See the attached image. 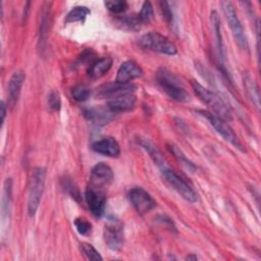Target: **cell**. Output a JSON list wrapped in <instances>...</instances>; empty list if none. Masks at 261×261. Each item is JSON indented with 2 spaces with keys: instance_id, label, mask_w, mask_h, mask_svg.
I'll return each mask as SVG.
<instances>
[{
  "instance_id": "cell-22",
  "label": "cell",
  "mask_w": 261,
  "mask_h": 261,
  "mask_svg": "<svg viewBox=\"0 0 261 261\" xmlns=\"http://www.w3.org/2000/svg\"><path fill=\"white\" fill-rule=\"evenodd\" d=\"M141 145L142 147L148 152V154L150 155V157L152 158V160L154 161V163L160 168H164L166 167V161L164 159V157L162 156V154L160 153V151L152 144L150 143L149 141L147 140H144V141H141Z\"/></svg>"
},
{
  "instance_id": "cell-19",
  "label": "cell",
  "mask_w": 261,
  "mask_h": 261,
  "mask_svg": "<svg viewBox=\"0 0 261 261\" xmlns=\"http://www.w3.org/2000/svg\"><path fill=\"white\" fill-rule=\"evenodd\" d=\"M51 2H45L42 10L41 22H40V37H39V48L40 50H44L46 40H47V33H48V25H49V16H50V6Z\"/></svg>"
},
{
  "instance_id": "cell-28",
  "label": "cell",
  "mask_w": 261,
  "mask_h": 261,
  "mask_svg": "<svg viewBox=\"0 0 261 261\" xmlns=\"http://www.w3.org/2000/svg\"><path fill=\"white\" fill-rule=\"evenodd\" d=\"M119 24L122 25V28L130 30V31H135V30H139L142 22L139 18L138 15H128V16H123L122 18L119 19Z\"/></svg>"
},
{
  "instance_id": "cell-13",
  "label": "cell",
  "mask_w": 261,
  "mask_h": 261,
  "mask_svg": "<svg viewBox=\"0 0 261 261\" xmlns=\"http://www.w3.org/2000/svg\"><path fill=\"white\" fill-rule=\"evenodd\" d=\"M84 115L92 123L105 125L113 119L114 112H112L108 106H93L86 108L84 110Z\"/></svg>"
},
{
  "instance_id": "cell-10",
  "label": "cell",
  "mask_w": 261,
  "mask_h": 261,
  "mask_svg": "<svg viewBox=\"0 0 261 261\" xmlns=\"http://www.w3.org/2000/svg\"><path fill=\"white\" fill-rule=\"evenodd\" d=\"M85 199L93 215H95L96 217H101L104 214L106 207L105 190L88 185L85 192Z\"/></svg>"
},
{
  "instance_id": "cell-11",
  "label": "cell",
  "mask_w": 261,
  "mask_h": 261,
  "mask_svg": "<svg viewBox=\"0 0 261 261\" xmlns=\"http://www.w3.org/2000/svg\"><path fill=\"white\" fill-rule=\"evenodd\" d=\"M104 242L112 251H118L123 246L124 233L123 226L118 221H112L105 225L103 231Z\"/></svg>"
},
{
  "instance_id": "cell-17",
  "label": "cell",
  "mask_w": 261,
  "mask_h": 261,
  "mask_svg": "<svg viewBox=\"0 0 261 261\" xmlns=\"http://www.w3.org/2000/svg\"><path fill=\"white\" fill-rule=\"evenodd\" d=\"M136 88H137L136 86L130 84L122 85V84H117L116 82H112V83H108L101 86L97 91V95L102 98H105V97L113 98L121 94L133 93L136 90Z\"/></svg>"
},
{
  "instance_id": "cell-5",
  "label": "cell",
  "mask_w": 261,
  "mask_h": 261,
  "mask_svg": "<svg viewBox=\"0 0 261 261\" xmlns=\"http://www.w3.org/2000/svg\"><path fill=\"white\" fill-rule=\"evenodd\" d=\"M221 6L225 15V18L228 22V25L231 30L232 36L236 40V43L238 44V46L244 50L247 51L249 49V44H248V40L244 31V28L237 15L236 9L233 4L230 1H222L221 2Z\"/></svg>"
},
{
  "instance_id": "cell-15",
  "label": "cell",
  "mask_w": 261,
  "mask_h": 261,
  "mask_svg": "<svg viewBox=\"0 0 261 261\" xmlns=\"http://www.w3.org/2000/svg\"><path fill=\"white\" fill-rule=\"evenodd\" d=\"M136 102L137 98L133 93H125L111 98L107 106L112 112L117 113L132 110L135 107Z\"/></svg>"
},
{
  "instance_id": "cell-18",
  "label": "cell",
  "mask_w": 261,
  "mask_h": 261,
  "mask_svg": "<svg viewBox=\"0 0 261 261\" xmlns=\"http://www.w3.org/2000/svg\"><path fill=\"white\" fill-rule=\"evenodd\" d=\"M113 60L111 57H102L91 63L88 74L92 79H99L103 76L111 68Z\"/></svg>"
},
{
  "instance_id": "cell-14",
  "label": "cell",
  "mask_w": 261,
  "mask_h": 261,
  "mask_svg": "<svg viewBox=\"0 0 261 261\" xmlns=\"http://www.w3.org/2000/svg\"><path fill=\"white\" fill-rule=\"evenodd\" d=\"M94 152L107 156V157H118L120 154V147L118 142L112 137H105L99 141H96L92 145Z\"/></svg>"
},
{
  "instance_id": "cell-32",
  "label": "cell",
  "mask_w": 261,
  "mask_h": 261,
  "mask_svg": "<svg viewBox=\"0 0 261 261\" xmlns=\"http://www.w3.org/2000/svg\"><path fill=\"white\" fill-rule=\"evenodd\" d=\"M63 187L64 189L69 193V195L74 198L76 201H80L81 200V194H80V191L77 189V187L74 185V182H72L71 180H69L68 178H65L63 180Z\"/></svg>"
},
{
  "instance_id": "cell-2",
  "label": "cell",
  "mask_w": 261,
  "mask_h": 261,
  "mask_svg": "<svg viewBox=\"0 0 261 261\" xmlns=\"http://www.w3.org/2000/svg\"><path fill=\"white\" fill-rule=\"evenodd\" d=\"M156 81L163 92L172 100L177 102H187L189 100V94L185 87L170 70L161 67L156 72Z\"/></svg>"
},
{
  "instance_id": "cell-1",
  "label": "cell",
  "mask_w": 261,
  "mask_h": 261,
  "mask_svg": "<svg viewBox=\"0 0 261 261\" xmlns=\"http://www.w3.org/2000/svg\"><path fill=\"white\" fill-rule=\"evenodd\" d=\"M192 89L194 90L195 94L202 100L207 106H209L215 115L224 119V120H231L232 113L228 107V105L224 102V100L217 95L215 92L205 88L200 83L192 80L191 81Z\"/></svg>"
},
{
  "instance_id": "cell-34",
  "label": "cell",
  "mask_w": 261,
  "mask_h": 261,
  "mask_svg": "<svg viewBox=\"0 0 261 261\" xmlns=\"http://www.w3.org/2000/svg\"><path fill=\"white\" fill-rule=\"evenodd\" d=\"M6 105L5 103L2 101L1 102V122L2 124L4 123V120H5V116H6Z\"/></svg>"
},
{
  "instance_id": "cell-4",
  "label": "cell",
  "mask_w": 261,
  "mask_h": 261,
  "mask_svg": "<svg viewBox=\"0 0 261 261\" xmlns=\"http://www.w3.org/2000/svg\"><path fill=\"white\" fill-rule=\"evenodd\" d=\"M139 44L141 47L158 52L165 55H175L177 49L175 45L165 36L158 32H149L140 38Z\"/></svg>"
},
{
  "instance_id": "cell-7",
  "label": "cell",
  "mask_w": 261,
  "mask_h": 261,
  "mask_svg": "<svg viewBox=\"0 0 261 261\" xmlns=\"http://www.w3.org/2000/svg\"><path fill=\"white\" fill-rule=\"evenodd\" d=\"M162 177L165 181L185 200L194 203L197 201V194L194 189L182 178L180 177L175 171L168 168L167 166L160 169Z\"/></svg>"
},
{
  "instance_id": "cell-24",
  "label": "cell",
  "mask_w": 261,
  "mask_h": 261,
  "mask_svg": "<svg viewBox=\"0 0 261 261\" xmlns=\"http://www.w3.org/2000/svg\"><path fill=\"white\" fill-rule=\"evenodd\" d=\"M91 89L86 85H77L72 88L71 96L77 102H84L91 96Z\"/></svg>"
},
{
  "instance_id": "cell-25",
  "label": "cell",
  "mask_w": 261,
  "mask_h": 261,
  "mask_svg": "<svg viewBox=\"0 0 261 261\" xmlns=\"http://www.w3.org/2000/svg\"><path fill=\"white\" fill-rule=\"evenodd\" d=\"M104 5L110 12L116 14L124 12L128 7L127 2L124 0H107L104 2Z\"/></svg>"
},
{
  "instance_id": "cell-29",
  "label": "cell",
  "mask_w": 261,
  "mask_h": 261,
  "mask_svg": "<svg viewBox=\"0 0 261 261\" xmlns=\"http://www.w3.org/2000/svg\"><path fill=\"white\" fill-rule=\"evenodd\" d=\"M81 250L82 253L85 255V257L89 260H94V261H101L103 258L102 256L99 254V252L91 245L88 243H83L81 245Z\"/></svg>"
},
{
  "instance_id": "cell-21",
  "label": "cell",
  "mask_w": 261,
  "mask_h": 261,
  "mask_svg": "<svg viewBox=\"0 0 261 261\" xmlns=\"http://www.w3.org/2000/svg\"><path fill=\"white\" fill-rule=\"evenodd\" d=\"M211 21L215 34V39H216V44L218 48V55L222 60H224V46H223V41H222V35H221V27H220V19L218 17V14L216 11H212L211 13Z\"/></svg>"
},
{
  "instance_id": "cell-27",
  "label": "cell",
  "mask_w": 261,
  "mask_h": 261,
  "mask_svg": "<svg viewBox=\"0 0 261 261\" xmlns=\"http://www.w3.org/2000/svg\"><path fill=\"white\" fill-rule=\"evenodd\" d=\"M73 224L81 236H89L92 231V224L85 217H76L73 221Z\"/></svg>"
},
{
  "instance_id": "cell-33",
  "label": "cell",
  "mask_w": 261,
  "mask_h": 261,
  "mask_svg": "<svg viewBox=\"0 0 261 261\" xmlns=\"http://www.w3.org/2000/svg\"><path fill=\"white\" fill-rule=\"evenodd\" d=\"M159 6H160V10H161V13H162L165 21L168 23L172 22V11L169 6V3L166 1H160Z\"/></svg>"
},
{
  "instance_id": "cell-12",
  "label": "cell",
  "mask_w": 261,
  "mask_h": 261,
  "mask_svg": "<svg viewBox=\"0 0 261 261\" xmlns=\"http://www.w3.org/2000/svg\"><path fill=\"white\" fill-rule=\"evenodd\" d=\"M143 75V69L141 66L133 61V60H127L124 61L118 68L115 81L117 84H129L135 79L141 77Z\"/></svg>"
},
{
  "instance_id": "cell-31",
  "label": "cell",
  "mask_w": 261,
  "mask_h": 261,
  "mask_svg": "<svg viewBox=\"0 0 261 261\" xmlns=\"http://www.w3.org/2000/svg\"><path fill=\"white\" fill-rule=\"evenodd\" d=\"M48 106L52 111H58L60 109L61 99L57 91H51L48 95Z\"/></svg>"
},
{
  "instance_id": "cell-20",
  "label": "cell",
  "mask_w": 261,
  "mask_h": 261,
  "mask_svg": "<svg viewBox=\"0 0 261 261\" xmlns=\"http://www.w3.org/2000/svg\"><path fill=\"white\" fill-rule=\"evenodd\" d=\"M243 80H244V87L246 89V92H247L249 98L251 99V101L253 102L255 107L259 110V108H260V95H259V89H258V86H257L256 82L254 81V79L249 73L244 74Z\"/></svg>"
},
{
  "instance_id": "cell-16",
  "label": "cell",
  "mask_w": 261,
  "mask_h": 261,
  "mask_svg": "<svg viewBox=\"0 0 261 261\" xmlns=\"http://www.w3.org/2000/svg\"><path fill=\"white\" fill-rule=\"evenodd\" d=\"M25 80V74L22 70H17L13 72L8 83V106L14 107L17 103L23 82Z\"/></svg>"
},
{
  "instance_id": "cell-6",
  "label": "cell",
  "mask_w": 261,
  "mask_h": 261,
  "mask_svg": "<svg viewBox=\"0 0 261 261\" xmlns=\"http://www.w3.org/2000/svg\"><path fill=\"white\" fill-rule=\"evenodd\" d=\"M199 113L205 117L208 122L210 123V125L216 130L217 134H219L226 142L230 143L232 146H234L236 148L240 149L241 151H244L243 145L241 143V141L239 140L238 136L234 134V132L232 130V128L227 124L226 120L218 117L217 115H215L214 113H211L209 111L206 110H200Z\"/></svg>"
},
{
  "instance_id": "cell-8",
  "label": "cell",
  "mask_w": 261,
  "mask_h": 261,
  "mask_svg": "<svg viewBox=\"0 0 261 261\" xmlns=\"http://www.w3.org/2000/svg\"><path fill=\"white\" fill-rule=\"evenodd\" d=\"M128 200L140 215L150 212L156 206V202L152 196L141 187H136L129 191Z\"/></svg>"
},
{
  "instance_id": "cell-35",
  "label": "cell",
  "mask_w": 261,
  "mask_h": 261,
  "mask_svg": "<svg viewBox=\"0 0 261 261\" xmlns=\"http://www.w3.org/2000/svg\"><path fill=\"white\" fill-rule=\"evenodd\" d=\"M187 260H196L197 259V256L196 255H189L186 257Z\"/></svg>"
},
{
  "instance_id": "cell-9",
  "label": "cell",
  "mask_w": 261,
  "mask_h": 261,
  "mask_svg": "<svg viewBox=\"0 0 261 261\" xmlns=\"http://www.w3.org/2000/svg\"><path fill=\"white\" fill-rule=\"evenodd\" d=\"M114 174L109 165L104 162H99L91 169L89 186L106 190L113 181Z\"/></svg>"
},
{
  "instance_id": "cell-3",
  "label": "cell",
  "mask_w": 261,
  "mask_h": 261,
  "mask_svg": "<svg viewBox=\"0 0 261 261\" xmlns=\"http://www.w3.org/2000/svg\"><path fill=\"white\" fill-rule=\"evenodd\" d=\"M46 170L43 167H36L33 169L30 187H29V200H28V212L31 216H34L39 208L40 201L45 186Z\"/></svg>"
},
{
  "instance_id": "cell-23",
  "label": "cell",
  "mask_w": 261,
  "mask_h": 261,
  "mask_svg": "<svg viewBox=\"0 0 261 261\" xmlns=\"http://www.w3.org/2000/svg\"><path fill=\"white\" fill-rule=\"evenodd\" d=\"M90 13H91V11L87 6H74L67 13V15L65 17V23L84 21Z\"/></svg>"
},
{
  "instance_id": "cell-30",
  "label": "cell",
  "mask_w": 261,
  "mask_h": 261,
  "mask_svg": "<svg viewBox=\"0 0 261 261\" xmlns=\"http://www.w3.org/2000/svg\"><path fill=\"white\" fill-rule=\"evenodd\" d=\"M168 149H169V151L173 154V156L178 160V161H180L181 163H184L187 167H189V168H191V167H193V168H195V165L186 157V155L175 146V145H169L168 146Z\"/></svg>"
},
{
  "instance_id": "cell-26",
  "label": "cell",
  "mask_w": 261,
  "mask_h": 261,
  "mask_svg": "<svg viewBox=\"0 0 261 261\" xmlns=\"http://www.w3.org/2000/svg\"><path fill=\"white\" fill-rule=\"evenodd\" d=\"M154 11H153V6L150 1H145L142 5V8L140 10V13L138 14L142 24L144 23H149L153 19Z\"/></svg>"
}]
</instances>
